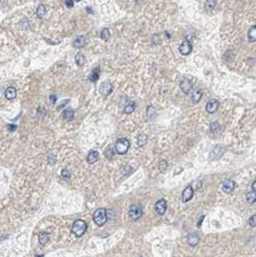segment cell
I'll return each mask as SVG.
<instances>
[{"mask_svg": "<svg viewBox=\"0 0 256 257\" xmlns=\"http://www.w3.org/2000/svg\"><path fill=\"white\" fill-rule=\"evenodd\" d=\"M50 100H51V102H52V103H55V102H56V96L51 95V96H50Z\"/></svg>", "mask_w": 256, "mask_h": 257, "instance_id": "38", "label": "cell"}, {"mask_svg": "<svg viewBox=\"0 0 256 257\" xmlns=\"http://www.w3.org/2000/svg\"><path fill=\"white\" fill-rule=\"evenodd\" d=\"M99 160V153L96 150H90L89 154L87 155V161L88 164H95Z\"/></svg>", "mask_w": 256, "mask_h": 257, "instance_id": "15", "label": "cell"}, {"mask_svg": "<svg viewBox=\"0 0 256 257\" xmlns=\"http://www.w3.org/2000/svg\"><path fill=\"white\" fill-rule=\"evenodd\" d=\"M199 242V236L197 233H190L189 237H187V243L191 245V246H196Z\"/></svg>", "mask_w": 256, "mask_h": 257, "instance_id": "16", "label": "cell"}, {"mask_svg": "<svg viewBox=\"0 0 256 257\" xmlns=\"http://www.w3.org/2000/svg\"><path fill=\"white\" fill-rule=\"evenodd\" d=\"M36 257H43V256H36Z\"/></svg>", "mask_w": 256, "mask_h": 257, "instance_id": "40", "label": "cell"}, {"mask_svg": "<svg viewBox=\"0 0 256 257\" xmlns=\"http://www.w3.org/2000/svg\"><path fill=\"white\" fill-rule=\"evenodd\" d=\"M224 152H225V147L222 146V145H217V146H215L214 147V150H211V153H210L209 158H210V160L220 159V156L224 154Z\"/></svg>", "mask_w": 256, "mask_h": 257, "instance_id": "4", "label": "cell"}, {"mask_svg": "<svg viewBox=\"0 0 256 257\" xmlns=\"http://www.w3.org/2000/svg\"><path fill=\"white\" fill-rule=\"evenodd\" d=\"M38 239H39V243H41V244L45 245L46 243H49V240H50V236H49L48 232H42V233H39Z\"/></svg>", "mask_w": 256, "mask_h": 257, "instance_id": "18", "label": "cell"}, {"mask_svg": "<svg viewBox=\"0 0 256 257\" xmlns=\"http://www.w3.org/2000/svg\"><path fill=\"white\" fill-rule=\"evenodd\" d=\"M166 209H167V203L165 199H160V200H158V202L155 203V212H157L158 215L162 216L166 212Z\"/></svg>", "mask_w": 256, "mask_h": 257, "instance_id": "6", "label": "cell"}, {"mask_svg": "<svg viewBox=\"0 0 256 257\" xmlns=\"http://www.w3.org/2000/svg\"><path fill=\"white\" fill-rule=\"evenodd\" d=\"M220 128V125H218V123H211V125H210V131H211L212 133L217 132V131H218Z\"/></svg>", "mask_w": 256, "mask_h": 257, "instance_id": "32", "label": "cell"}, {"mask_svg": "<svg viewBox=\"0 0 256 257\" xmlns=\"http://www.w3.org/2000/svg\"><path fill=\"white\" fill-rule=\"evenodd\" d=\"M36 13L39 18H43V17L45 16V13H46V8H45V6H44V5H39L38 8H37Z\"/></svg>", "mask_w": 256, "mask_h": 257, "instance_id": "25", "label": "cell"}, {"mask_svg": "<svg viewBox=\"0 0 256 257\" xmlns=\"http://www.w3.org/2000/svg\"><path fill=\"white\" fill-rule=\"evenodd\" d=\"M16 96H17V90H16V88L8 87V88L5 90V97H6L7 100H14Z\"/></svg>", "mask_w": 256, "mask_h": 257, "instance_id": "14", "label": "cell"}, {"mask_svg": "<svg viewBox=\"0 0 256 257\" xmlns=\"http://www.w3.org/2000/svg\"><path fill=\"white\" fill-rule=\"evenodd\" d=\"M75 60H76V63H77L78 66H83L84 64H85V57H84L82 54L76 55V56H75Z\"/></svg>", "mask_w": 256, "mask_h": 257, "instance_id": "22", "label": "cell"}, {"mask_svg": "<svg viewBox=\"0 0 256 257\" xmlns=\"http://www.w3.org/2000/svg\"><path fill=\"white\" fill-rule=\"evenodd\" d=\"M155 114V110L153 107H148L147 108V119L151 120L152 117H153V115Z\"/></svg>", "mask_w": 256, "mask_h": 257, "instance_id": "29", "label": "cell"}, {"mask_svg": "<svg viewBox=\"0 0 256 257\" xmlns=\"http://www.w3.org/2000/svg\"><path fill=\"white\" fill-rule=\"evenodd\" d=\"M142 216V207L140 205H132L129 209V217L132 221H138Z\"/></svg>", "mask_w": 256, "mask_h": 257, "instance_id": "5", "label": "cell"}, {"mask_svg": "<svg viewBox=\"0 0 256 257\" xmlns=\"http://www.w3.org/2000/svg\"><path fill=\"white\" fill-rule=\"evenodd\" d=\"M112 91H113V85H112L110 82H103V83L100 85V93H101V95L108 96Z\"/></svg>", "mask_w": 256, "mask_h": 257, "instance_id": "9", "label": "cell"}, {"mask_svg": "<svg viewBox=\"0 0 256 257\" xmlns=\"http://www.w3.org/2000/svg\"><path fill=\"white\" fill-rule=\"evenodd\" d=\"M180 89L184 94H189L192 89V83H191L189 79H181L180 82Z\"/></svg>", "mask_w": 256, "mask_h": 257, "instance_id": "12", "label": "cell"}, {"mask_svg": "<svg viewBox=\"0 0 256 257\" xmlns=\"http://www.w3.org/2000/svg\"><path fill=\"white\" fill-rule=\"evenodd\" d=\"M146 142H147V135H145V134L140 135L139 139H138V145H139L140 147H142V146L146 145Z\"/></svg>", "mask_w": 256, "mask_h": 257, "instance_id": "26", "label": "cell"}, {"mask_svg": "<svg viewBox=\"0 0 256 257\" xmlns=\"http://www.w3.org/2000/svg\"><path fill=\"white\" fill-rule=\"evenodd\" d=\"M104 154H106V156H107L108 159H112L114 155V150L112 148V147H109V148H107V150H106Z\"/></svg>", "mask_w": 256, "mask_h": 257, "instance_id": "31", "label": "cell"}, {"mask_svg": "<svg viewBox=\"0 0 256 257\" xmlns=\"http://www.w3.org/2000/svg\"><path fill=\"white\" fill-rule=\"evenodd\" d=\"M109 37H110V31H109V29H103V30L101 31V38L103 40H108Z\"/></svg>", "mask_w": 256, "mask_h": 257, "instance_id": "27", "label": "cell"}, {"mask_svg": "<svg viewBox=\"0 0 256 257\" xmlns=\"http://www.w3.org/2000/svg\"><path fill=\"white\" fill-rule=\"evenodd\" d=\"M135 109V103L134 102H128L127 104L125 106V113L126 114H131L133 113V110Z\"/></svg>", "mask_w": 256, "mask_h": 257, "instance_id": "24", "label": "cell"}, {"mask_svg": "<svg viewBox=\"0 0 256 257\" xmlns=\"http://www.w3.org/2000/svg\"><path fill=\"white\" fill-rule=\"evenodd\" d=\"M218 107H220V103H218L217 100H210V101L206 103L205 109H206V112H208V113L214 114L215 112L218 109Z\"/></svg>", "mask_w": 256, "mask_h": 257, "instance_id": "10", "label": "cell"}, {"mask_svg": "<svg viewBox=\"0 0 256 257\" xmlns=\"http://www.w3.org/2000/svg\"><path fill=\"white\" fill-rule=\"evenodd\" d=\"M192 51V44H191L189 40H184V42L180 44L179 46V52L184 56H187L189 54H191Z\"/></svg>", "mask_w": 256, "mask_h": 257, "instance_id": "8", "label": "cell"}, {"mask_svg": "<svg viewBox=\"0 0 256 257\" xmlns=\"http://www.w3.org/2000/svg\"><path fill=\"white\" fill-rule=\"evenodd\" d=\"M251 188H253L254 192H256V179L254 180V183H253V185H251Z\"/></svg>", "mask_w": 256, "mask_h": 257, "instance_id": "37", "label": "cell"}, {"mask_svg": "<svg viewBox=\"0 0 256 257\" xmlns=\"http://www.w3.org/2000/svg\"><path fill=\"white\" fill-rule=\"evenodd\" d=\"M205 5H208V7H210V8H214L216 5V1H206Z\"/></svg>", "mask_w": 256, "mask_h": 257, "instance_id": "35", "label": "cell"}, {"mask_svg": "<svg viewBox=\"0 0 256 257\" xmlns=\"http://www.w3.org/2000/svg\"><path fill=\"white\" fill-rule=\"evenodd\" d=\"M74 115H75L74 109H65L64 113H63V117L65 120H68V121H71V120L74 119Z\"/></svg>", "mask_w": 256, "mask_h": 257, "instance_id": "20", "label": "cell"}, {"mask_svg": "<svg viewBox=\"0 0 256 257\" xmlns=\"http://www.w3.org/2000/svg\"><path fill=\"white\" fill-rule=\"evenodd\" d=\"M62 177L65 178V179H69L70 178V171L69 169H63L62 171Z\"/></svg>", "mask_w": 256, "mask_h": 257, "instance_id": "34", "label": "cell"}, {"mask_svg": "<svg viewBox=\"0 0 256 257\" xmlns=\"http://www.w3.org/2000/svg\"><path fill=\"white\" fill-rule=\"evenodd\" d=\"M129 140L128 139H119L118 141H116V144H115V152L118 153V154H120V155H123V154H126L127 152H128V150H129Z\"/></svg>", "mask_w": 256, "mask_h": 257, "instance_id": "3", "label": "cell"}, {"mask_svg": "<svg viewBox=\"0 0 256 257\" xmlns=\"http://www.w3.org/2000/svg\"><path fill=\"white\" fill-rule=\"evenodd\" d=\"M202 96H203L202 89H196L195 91H192V95H191V97H192V101L195 102V103H197V102L200 101Z\"/></svg>", "mask_w": 256, "mask_h": 257, "instance_id": "17", "label": "cell"}, {"mask_svg": "<svg viewBox=\"0 0 256 257\" xmlns=\"http://www.w3.org/2000/svg\"><path fill=\"white\" fill-rule=\"evenodd\" d=\"M203 219H204V216H202V218L198 221V226H200L202 225V221H203Z\"/></svg>", "mask_w": 256, "mask_h": 257, "instance_id": "39", "label": "cell"}, {"mask_svg": "<svg viewBox=\"0 0 256 257\" xmlns=\"http://www.w3.org/2000/svg\"><path fill=\"white\" fill-rule=\"evenodd\" d=\"M64 4H65V5H66L68 7H72V6H74V1H70V0H68V1H65Z\"/></svg>", "mask_w": 256, "mask_h": 257, "instance_id": "36", "label": "cell"}, {"mask_svg": "<svg viewBox=\"0 0 256 257\" xmlns=\"http://www.w3.org/2000/svg\"><path fill=\"white\" fill-rule=\"evenodd\" d=\"M72 233L76 236V237H81L83 236V233L87 231V223L82 219H77V221H74L71 227Z\"/></svg>", "mask_w": 256, "mask_h": 257, "instance_id": "2", "label": "cell"}, {"mask_svg": "<svg viewBox=\"0 0 256 257\" xmlns=\"http://www.w3.org/2000/svg\"><path fill=\"white\" fill-rule=\"evenodd\" d=\"M85 44H87V38H85V36H78L77 38L74 40V46L77 49L83 48Z\"/></svg>", "mask_w": 256, "mask_h": 257, "instance_id": "13", "label": "cell"}, {"mask_svg": "<svg viewBox=\"0 0 256 257\" xmlns=\"http://www.w3.org/2000/svg\"><path fill=\"white\" fill-rule=\"evenodd\" d=\"M249 225L250 226H256V215L251 216L249 219Z\"/></svg>", "mask_w": 256, "mask_h": 257, "instance_id": "33", "label": "cell"}, {"mask_svg": "<svg viewBox=\"0 0 256 257\" xmlns=\"http://www.w3.org/2000/svg\"><path fill=\"white\" fill-rule=\"evenodd\" d=\"M247 202L249 204H254L256 202V192L251 191L247 193Z\"/></svg>", "mask_w": 256, "mask_h": 257, "instance_id": "23", "label": "cell"}, {"mask_svg": "<svg viewBox=\"0 0 256 257\" xmlns=\"http://www.w3.org/2000/svg\"><path fill=\"white\" fill-rule=\"evenodd\" d=\"M121 172H122V174H125V175H127V174H129V173L132 172L131 166H128V165H126V166H123V167L121 168Z\"/></svg>", "mask_w": 256, "mask_h": 257, "instance_id": "30", "label": "cell"}, {"mask_svg": "<svg viewBox=\"0 0 256 257\" xmlns=\"http://www.w3.org/2000/svg\"><path fill=\"white\" fill-rule=\"evenodd\" d=\"M93 219L95 221V224H97L99 226H102L106 224V221H108V215L107 210L104 209H97L93 215Z\"/></svg>", "mask_w": 256, "mask_h": 257, "instance_id": "1", "label": "cell"}, {"mask_svg": "<svg viewBox=\"0 0 256 257\" xmlns=\"http://www.w3.org/2000/svg\"><path fill=\"white\" fill-rule=\"evenodd\" d=\"M248 39H249V42H256V25H254L248 31Z\"/></svg>", "mask_w": 256, "mask_h": 257, "instance_id": "19", "label": "cell"}, {"mask_svg": "<svg viewBox=\"0 0 256 257\" xmlns=\"http://www.w3.org/2000/svg\"><path fill=\"white\" fill-rule=\"evenodd\" d=\"M99 77H100V69H95V70H93L91 74L89 75V81L96 82V81L99 79Z\"/></svg>", "mask_w": 256, "mask_h": 257, "instance_id": "21", "label": "cell"}, {"mask_svg": "<svg viewBox=\"0 0 256 257\" xmlns=\"http://www.w3.org/2000/svg\"><path fill=\"white\" fill-rule=\"evenodd\" d=\"M192 197H193V188H192L191 186H187L184 191H183L181 199H183V202H184V203H186V202L191 200V198Z\"/></svg>", "mask_w": 256, "mask_h": 257, "instance_id": "11", "label": "cell"}, {"mask_svg": "<svg viewBox=\"0 0 256 257\" xmlns=\"http://www.w3.org/2000/svg\"><path fill=\"white\" fill-rule=\"evenodd\" d=\"M167 168V162L165 161V160H161L160 162H159V171L160 172H165Z\"/></svg>", "mask_w": 256, "mask_h": 257, "instance_id": "28", "label": "cell"}, {"mask_svg": "<svg viewBox=\"0 0 256 257\" xmlns=\"http://www.w3.org/2000/svg\"><path fill=\"white\" fill-rule=\"evenodd\" d=\"M222 190H223V192L224 193H231L234 190H235V181L231 179H226L223 181V184H222Z\"/></svg>", "mask_w": 256, "mask_h": 257, "instance_id": "7", "label": "cell"}]
</instances>
